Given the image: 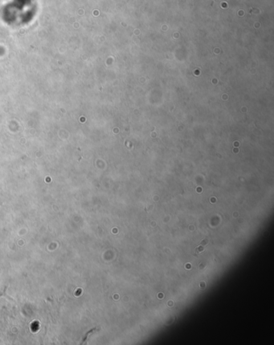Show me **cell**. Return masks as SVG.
Returning <instances> with one entry per match:
<instances>
[{
    "label": "cell",
    "instance_id": "obj_1",
    "mask_svg": "<svg viewBox=\"0 0 274 345\" xmlns=\"http://www.w3.org/2000/svg\"><path fill=\"white\" fill-rule=\"evenodd\" d=\"M207 243H208V239H203V242H201L200 244L199 245V246L196 247V249H195V255H198L202 252H203Z\"/></svg>",
    "mask_w": 274,
    "mask_h": 345
}]
</instances>
